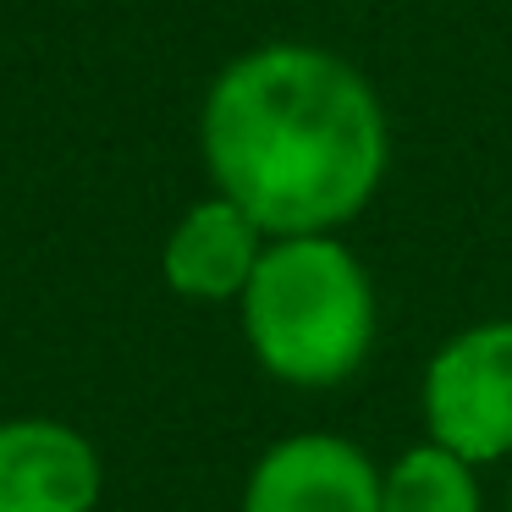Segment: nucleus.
I'll list each match as a JSON object with an SVG mask.
<instances>
[{
    "mask_svg": "<svg viewBox=\"0 0 512 512\" xmlns=\"http://www.w3.org/2000/svg\"><path fill=\"white\" fill-rule=\"evenodd\" d=\"M199 155L215 193L243 204L265 237L342 232L386 182L391 127L353 61L276 39L215 72Z\"/></svg>",
    "mask_w": 512,
    "mask_h": 512,
    "instance_id": "obj_1",
    "label": "nucleus"
},
{
    "mask_svg": "<svg viewBox=\"0 0 512 512\" xmlns=\"http://www.w3.org/2000/svg\"><path fill=\"white\" fill-rule=\"evenodd\" d=\"M237 314L248 353L281 386H342L375 347V281L336 232L270 237Z\"/></svg>",
    "mask_w": 512,
    "mask_h": 512,
    "instance_id": "obj_2",
    "label": "nucleus"
},
{
    "mask_svg": "<svg viewBox=\"0 0 512 512\" xmlns=\"http://www.w3.org/2000/svg\"><path fill=\"white\" fill-rule=\"evenodd\" d=\"M424 435L468 463L512 457V320H479L446 336L419 380Z\"/></svg>",
    "mask_w": 512,
    "mask_h": 512,
    "instance_id": "obj_3",
    "label": "nucleus"
},
{
    "mask_svg": "<svg viewBox=\"0 0 512 512\" xmlns=\"http://www.w3.org/2000/svg\"><path fill=\"white\" fill-rule=\"evenodd\" d=\"M243 512H380V468L336 430H298L265 446Z\"/></svg>",
    "mask_w": 512,
    "mask_h": 512,
    "instance_id": "obj_4",
    "label": "nucleus"
},
{
    "mask_svg": "<svg viewBox=\"0 0 512 512\" xmlns=\"http://www.w3.org/2000/svg\"><path fill=\"white\" fill-rule=\"evenodd\" d=\"M105 463L78 424L6 419L0 424V512H94Z\"/></svg>",
    "mask_w": 512,
    "mask_h": 512,
    "instance_id": "obj_5",
    "label": "nucleus"
},
{
    "mask_svg": "<svg viewBox=\"0 0 512 512\" xmlns=\"http://www.w3.org/2000/svg\"><path fill=\"white\" fill-rule=\"evenodd\" d=\"M265 226L232 204L226 193L188 204L182 221L171 226L166 248H160V276L177 298L193 303H237L254 276L259 254H265Z\"/></svg>",
    "mask_w": 512,
    "mask_h": 512,
    "instance_id": "obj_6",
    "label": "nucleus"
},
{
    "mask_svg": "<svg viewBox=\"0 0 512 512\" xmlns=\"http://www.w3.org/2000/svg\"><path fill=\"white\" fill-rule=\"evenodd\" d=\"M380 512H485L474 463L441 441H419L380 468Z\"/></svg>",
    "mask_w": 512,
    "mask_h": 512,
    "instance_id": "obj_7",
    "label": "nucleus"
},
{
    "mask_svg": "<svg viewBox=\"0 0 512 512\" xmlns=\"http://www.w3.org/2000/svg\"><path fill=\"white\" fill-rule=\"evenodd\" d=\"M507 507H512V485H507Z\"/></svg>",
    "mask_w": 512,
    "mask_h": 512,
    "instance_id": "obj_8",
    "label": "nucleus"
}]
</instances>
